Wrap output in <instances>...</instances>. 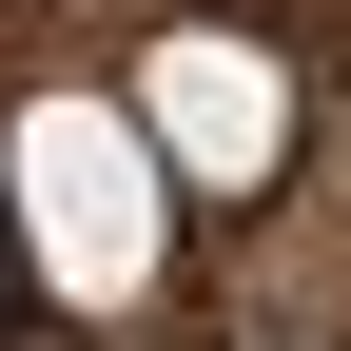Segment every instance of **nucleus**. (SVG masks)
I'll return each mask as SVG.
<instances>
[{"label":"nucleus","mask_w":351,"mask_h":351,"mask_svg":"<svg viewBox=\"0 0 351 351\" xmlns=\"http://www.w3.org/2000/svg\"><path fill=\"white\" fill-rule=\"evenodd\" d=\"M0 215H20V254L78 313H137L156 293V137L117 98H39L20 137H0Z\"/></svg>","instance_id":"obj_1"},{"label":"nucleus","mask_w":351,"mask_h":351,"mask_svg":"<svg viewBox=\"0 0 351 351\" xmlns=\"http://www.w3.org/2000/svg\"><path fill=\"white\" fill-rule=\"evenodd\" d=\"M137 137H156V176H195V195H254V176L293 156V78H274V39H156L137 59Z\"/></svg>","instance_id":"obj_2"}]
</instances>
